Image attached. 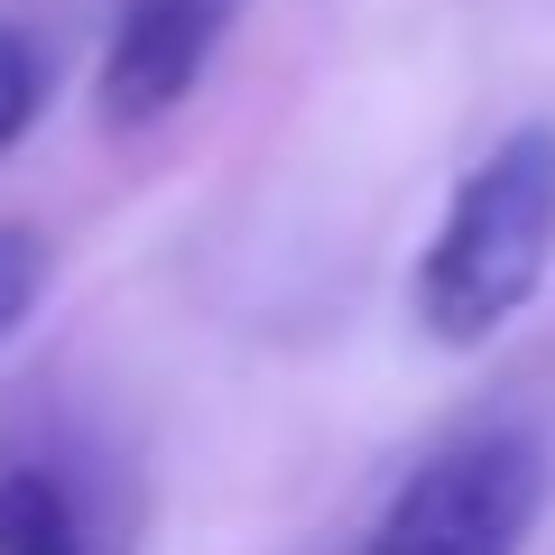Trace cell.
Wrapping results in <instances>:
<instances>
[{
	"label": "cell",
	"instance_id": "4",
	"mask_svg": "<svg viewBox=\"0 0 555 555\" xmlns=\"http://www.w3.org/2000/svg\"><path fill=\"white\" fill-rule=\"evenodd\" d=\"M241 0H120L112 38L93 65V112L112 130H149L204 83V65L222 56Z\"/></svg>",
	"mask_w": 555,
	"mask_h": 555
},
{
	"label": "cell",
	"instance_id": "6",
	"mask_svg": "<svg viewBox=\"0 0 555 555\" xmlns=\"http://www.w3.org/2000/svg\"><path fill=\"white\" fill-rule=\"evenodd\" d=\"M38 287H47V241L28 222H0V343L38 315Z\"/></svg>",
	"mask_w": 555,
	"mask_h": 555
},
{
	"label": "cell",
	"instance_id": "5",
	"mask_svg": "<svg viewBox=\"0 0 555 555\" xmlns=\"http://www.w3.org/2000/svg\"><path fill=\"white\" fill-rule=\"evenodd\" d=\"M38 112H47V47L0 20V158L38 130Z\"/></svg>",
	"mask_w": 555,
	"mask_h": 555
},
{
	"label": "cell",
	"instance_id": "3",
	"mask_svg": "<svg viewBox=\"0 0 555 555\" xmlns=\"http://www.w3.org/2000/svg\"><path fill=\"white\" fill-rule=\"evenodd\" d=\"M65 416L0 426V555H130V500Z\"/></svg>",
	"mask_w": 555,
	"mask_h": 555
},
{
	"label": "cell",
	"instance_id": "2",
	"mask_svg": "<svg viewBox=\"0 0 555 555\" xmlns=\"http://www.w3.org/2000/svg\"><path fill=\"white\" fill-rule=\"evenodd\" d=\"M555 500V463L537 426H463L416 463L371 518V555H528Z\"/></svg>",
	"mask_w": 555,
	"mask_h": 555
},
{
	"label": "cell",
	"instance_id": "1",
	"mask_svg": "<svg viewBox=\"0 0 555 555\" xmlns=\"http://www.w3.org/2000/svg\"><path fill=\"white\" fill-rule=\"evenodd\" d=\"M546 269H555V120H518L444 195L436 241L416 250L408 306L444 352H481L528 315Z\"/></svg>",
	"mask_w": 555,
	"mask_h": 555
}]
</instances>
